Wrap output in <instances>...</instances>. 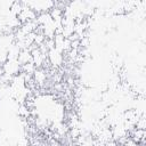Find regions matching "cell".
<instances>
[{
    "mask_svg": "<svg viewBox=\"0 0 146 146\" xmlns=\"http://www.w3.org/2000/svg\"><path fill=\"white\" fill-rule=\"evenodd\" d=\"M17 60L21 65H25L27 63H32V55H31V51L29 49H23L19 51L18 54V57H17Z\"/></svg>",
    "mask_w": 146,
    "mask_h": 146,
    "instance_id": "6da1fadb",
    "label": "cell"
}]
</instances>
